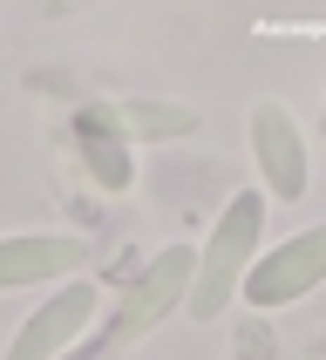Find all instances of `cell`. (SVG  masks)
Instances as JSON below:
<instances>
[{
    "mask_svg": "<svg viewBox=\"0 0 326 360\" xmlns=\"http://www.w3.org/2000/svg\"><path fill=\"white\" fill-rule=\"evenodd\" d=\"M265 252V191H238V198L224 204V218L211 224V238L197 252V272H190V300L183 313L197 326H211L224 306L244 292V272L259 265Z\"/></svg>",
    "mask_w": 326,
    "mask_h": 360,
    "instance_id": "cell-1",
    "label": "cell"
},
{
    "mask_svg": "<svg viewBox=\"0 0 326 360\" xmlns=\"http://www.w3.org/2000/svg\"><path fill=\"white\" fill-rule=\"evenodd\" d=\"M190 272H197V252H190V245H163L157 259L129 279V292H122V306L109 313V326H96L75 360H109V354H122V347H136L150 326H163L190 300Z\"/></svg>",
    "mask_w": 326,
    "mask_h": 360,
    "instance_id": "cell-2",
    "label": "cell"
},
{
    "mask_svg": "<svg viewBox=\"0 0 326 360\" xmlns=\"http://www.w3.org/2000/svg\"><path fill=\"white\" fill-rule=\"evenodd\" d=\"M96 320H102V285L96 279H68V285H55V292L14 326L7 360H68V354L89 347Z\"/></svg>",
    "mask_w": 326,
    "mask_h": 360,
    "instance_id": "cell-3",
    "label": "cell"
},
{
    "mask_svg": "<svg viewBox=\"0 0 326 360\" xmlns=\"http://www.w3.org/2000/svg\"><path fill=\"white\" fill-rule=\"evenodd\" d=\"M326 285V224H306L292 238H279L272 252H259V265L244 272V292L259 313H279V306L306 300V292H320Z\"/></svg>",
    "mask_w": 326,
    "mask_h": 360,
    "instance_id": "cell-4",
    "label": "cell"
},
{
    "mask_svg": "<svg viewBox=\"0 0 326 360\" xmlns=\"http://www.w3.org/2000/svg\"><path fill=\"white\" fill-rule=\"evenodd\" d=\"M252 163H259V191L272 204H299L306 184H313V163H306V136L299 122H292V109H285L279 96L252 102Z\"/></svg>",
    "mask_w": 326,
    "mask_h": 360,
    "instance_id": "cell-5",
    "label": "cell"
},
{
    "mask_svg": "<svg viewBox=\"0 0 326 360\" xmlns=\"http://www.w3.org/2000/svg\"><path fill=\"white\" fill-rule=\"evenodd\" d=\"M82 265H89V238H75V231H20V238H0V292L68 285Z\"/></svg>",
    "mask_w": 326,
    "mask_h": 360,
    "instance_id": "cell-6",
    "label": "cell"
},
{
    "mask_svg": "<svg viewBox=\"0 0 326 360\" xmlns=\"http://www.w3.org/2000/svg\"><path fill=\"white\" fill-rule=\"evenodd\" d=\"M96 122L122 143H177V136H197V109L190 102H109L96 109Z\"/></svg>",
    "mask_w": 326,
    "mask_h": 360,
    "instance_id": "cell-7",
    "label": "cell"
},
{
    "mask_svg": "<svg viewBox=\"0 0 326 360\" xmlns=\"http://www.w3.org/2000/svg\"><path fill=\"white\" fill-rule=\"evenodd\" d=\"M82 157H89V177H96L102 191H129V184H136L129 143H122V136H109L96 116H82Z\"/></svg>",
    "mask_w": 326,
    "mask_h": 360,
    "instance_id": "cell-8",
    "label": "cell"
},
{
    "mask_svg": "<svg viewBox=\"0 0 326 360\" xmlns=\"http://www.w3.org/2000/svg\"><path fill=\"white\" fill-rule=\"evenodd\" d=\"M320 136H326V102H320Z\"/></svg>",
    "mask_w": 326,
    "mask_h": 360,
    "instance_id": "cell-9",
    "label": "cell"
}]
</instances>
